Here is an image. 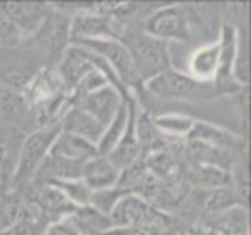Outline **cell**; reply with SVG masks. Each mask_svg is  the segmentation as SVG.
Returning a JSON list of instances; mask_svg holds the SVG:
<instances>
[{
	"mask_svg": "<svg viewBox=\"0 0 251 235\" xmlns=\"http://www.w3.org/2000/svg\"><path fill=\"white\" fill-rule=\"evenodd\" d=\"M59 124L42 125L37 131L25 138L23 145L14 162V174H12V192L16 188L23 187L35 178L37 171L49 155L52 143L59 134Z\"/></svg>",
	"mask_w": 251,
	"mask_h": 235,
	"instance_id": "obj_1",
	"label": "cell"
},
{
	"mask_svg": "<svg viewBox=\"0 0 251 235\" xmlns=\"http://www.w3.org/2000/svg\"><path fill=\"white\" fill-rule=\"evenodd\" d=\"M122 42L129 49L134 70H136L141 86L149 78L155 77V75L171 68L168 44L166 42L152 39L147 33H133V35H129Z\"/></svg>",
	"mask_w": 251,
	"mask_h": 235,
	"instance_id": "obj_2",
	"label": "cell"
},
{
	"mask_svg": "<svg viewBox=\"0 0 251 235\" xmlns=\"http://www.w3.org/2000/svg\"><path fill=\"white\" fill-rule=\"evenodd\" d=\"M112 227H134V225H147L168 230L171 218L168 212L157 209L153 204L143 199L138 193H126L117 200L114 209L108 214Z\"/></svg>",
	"mask_w": 251,
	"mask_h": 235,
	"instance_id": "obj_3",
	"label": "cell"
},
{
	"mask_svg": "<svg viewBox=\"0 0 251 235\" xmlns=\"http://www.w3.org/2000/svg\"><path fill=\"white\" fill-rule=\"evenodd\" d=\"M145 33L161 42H188L192 24L183 5L173 4L157 9L145 20Z\"/></svg>",
	"mask_w": 251,
	"mask_h": 235,
	"instance_id": "obj_4",
	"label": "cell"
},
{
	"mask_svg": "<svg viewBox=\"0 0 251 235\" xmlns=\"http://www.w3.org/2000/svg\"><path fill=\"white\" fill-rule=\"evenodd\" d=\"M77 46L84 47L87 51L94 52L101 59L108 63V67L114 70L121 84L129 91L131 87L138 86L140 78L134 70L133 59H131L129 49L122 42V39H106V40H82V42H74Z\"/></svg>",
	"mask_w": 251,
	"mask_h": 235,
	"instance_id": "obj_5",
	"label": "cell"
},
{
	"mask_svg": "<svg viewBox=\"0 0 251 235\" xmlns=\"http://www.w3.org/2000/svg\"><path fill=\"white\" fill-rule=\"evenodd\" d=\"M206 86L208 84H199L192 77H188L187 73L175 70V68H169V70L162 71V73L155 75V77L149 78L147 82H143V87L150 94L164 99L197 98V96L204 94V87Z\"/></svg>",
	"mask_w": 251,
	"mask_h": 235,
	"instance_id": "obj_6",
	"label": "cell"
},
{
	"mask_svg": "<svg viewBox=\"0 0 251 235\" xmlns=\"http://www.w3.org/2000/svg\"><path fill=\"white\" fill-rule=\"evenodd\" d=\"M70 44L82 42V40H106L121 39L115 18L96 14V12L80 11L70 18Z\"/></svg>",
	"mask_w": 251,
	"mask_h": 235,
	"instance_id": "obj_7",
	"label": "cell"
},
{
	"mask_svg": "<svg viewBox=\"0 0 251 235\" xmlns=\"http://www.w3.org/2000/svg\"><path fill=\"white\" fill-rule=\"evenodd\" d=\"M220 65L216 77L213 80V93L215 94H237L241 89L239 84L234 78V58H235V46H237V28L232 24L222 26L220 35Z\"/></svg>",
	"mask_w": 251,
	"mask_h": 235,
	"instance_id": "obj_8",
	"label": "cell"
},
{
	"mask_svg": "<svg viewBox=\"0 0 251 235\" xmlns=\"http://www.w3.org/2000/svg\"><path fill=\"white\" fill-rule=\"evenodd\" d=\"M0 11L20 28L23 37H35L51 9L42 2H0Z\"/></svg>",
	"mask_w": 251,
	"mask_h": 235,
	"instance_id": "obj_9",
	"label": "cell"
},
{
	"mask_svg": "<svg viewBox=\"0 0 251 235\" xmlns=\"http://www.w3.org/2000/svg\"><path fill=\"white\" fill-rule=\"evenodd\" d=\"M96 68V54L84 47L77 46V44H70V46L61 52L56 71L61 77L63 84L67 86V89L72 93L78 80L87 75L91 70Z\"/></svg>",
	"mask_w": 251,
	"mask_h": 235,
	"instance_id": "obj_10",
	"label": "cell"
},
{
	"mask_svg": "<svg viewBox=\"0 0 251 235\" xmlns=\"http://www.w3.org/2000/svg\"><path fill=\"white\" fill-rule=\"evenodd\" d=\"M124 96L126 94H122L114 86H106L103 89L94 91V93L87 94L84 98L77 99V101H72L70 105H77L86 114H89L93 118H96L103 127H106L112 122V118L115 117V114H117Z\"/></svg>",
	"mask_w": 251,
	"mask_h": 235,
	"instance_id": "obj_11",
	"label": "cell"
},
{
	"mask_svg": "<svg viewBox=\"0 0 251 235\" xmlns=\"http://www.w3.org/2000/svg\"><path fill=\"white\" fill-rule=\"evenodd\" d=\"M138 115H140V108H138V103L134 99V96L131 94L129 120H127V125H126V131L121 140H119V143L115 145V148L106 155L108 161L117 169H121V171L126 167H129L131 164H134V162L141 159V146L136 131Z\"/></svg>",
	"mask_w": 251,
	"mask_h": 235,
	"instance_id": "obj_12",
	"label": "cell"
},
{
	"mask_svg": "<svg viewBox=\"0 0 251 235\" xmlns=\"http://www.w3.org/2000/svg\"><path fill=\"white\" fill-rule=\"evenodd\" d=\"M119 178H121V169L115 167L108 161V157L105 155L93 157L82 165L80 180L86 183V187L91 192H103V190L115 188L119 183Z\"/></svg>",
	"mask_w": 251,
	"mask_h": 235,
	"instance_id": "obj_13",
	"label": "cell"
},
{
	"mask_svg": "<svg viewBox=\"0 0 251 235\" xmlns=\"http://www.w3.org/2000/svg\"><path fill=\"white\" fill-rule=\"evenodd\" d=\"M188 141H197V143H204V145L215 146V148L225 150L228 153L239 152L243 141L237 134L230 133V131L218 127L215 124L204 120H196L192 131L187 136Z\"/></svg>",
	"mask_w": 251,
	"mask_h": 235,
	"instance_id": "obj_14",
	"label": "cell"
},
{
	"mask_svg": "<svg viewBox=\"0 0 251 235\" xmlns=\"http://www.w3.org/2000/svg\"><path fill=\"white\" fill-rule=\"evenodd\" d=\"M59 129L65 131V133L75 134V136H80L84 140L94 143V145H98L105 127L96 118L86 114L82 108H78L77 105H70L67 108V112L63 114V117L59 118Z\"/></svg>",
	"mask_w": 251,
	"mask_h": 235,
	"instance_id": "obj_15",
	"label": "cell"
},
{
	"mask_svg": "<svg viewBox=\"0 0 251 235\" xmlns=\"http://www.w3.org/2000/svg\"><path fill=\"white\" fill-rule=\"evenodd\" d=\"M220 40L199 47L188 58V77L199 84H213L220 65Z\"/></svg>",
	"mask_w": 251,
	"mask_h": 235,
	"instance_id": "obj_16",
	"label": "cell"
},
{
	"mask_svg": "<svg viewBox=\"0 0 251 235\" xmlns=\"http://www.w3.org/2000/svg\"><path fill=\"white\" fill-rule=\"evenodd\" d=\"M31 200L39 206L47 225L70 218L78 209L77 206H74L67 197L63 195L59 190H56L54 187H51V185H40L39 192Z\"/></svg>",
	"mask_w": 251,
	"mask_h": 235,
	"instance_id": "obj_17",
	"label": "cell"
},
{
	"mask_svg": "<svg viewBox=\"0 0 251 235\" xmlns=\"http://www.w3.org/2000/svg\"><path fill=\"white\" fill-rule=\"evenodd\" d=\"M49 153L72 162H80V164L87 162L93 157L100 155L98 148H96L94 143H91V141L84 140L80 136H75V134L65 133V131H59V134L56 136Z\"/></svg>",
	"mask_w": 251,
	"mask_h": 235,
	"instance_id": "obj_18",
	"label": "cell"
},
{
	"mask_svg": "<svg viewBox=\"0 0 251 235\" xmlns=\"http://www.w3.org/2000/svg\"><path fill=\"white\" fill-rule=\"evenodd\" d=\"M70 20L59 11H51L44 21L42 28L37 31V37H42L40 42L49 52H58L63 46L70 42V30H68Z\"/></svg>",
	"mask_w": 251,
	"mask_h": 235,
	"instance_id": "obj_19",
	"label": "cell"
},
{
	"mask_svg": "<svg viewBox=\"0 0 251 235\" xmlns=\"http://www.w3.org/2000/svg\"><path fill=\"white\" fill-rule=\"evenodd\" d=\"M129 110H131V93H127L124 96V99H122L115 117L112 118V122L105 127L101 140H100L98 145H96L100 155L106 157L112 150L115 148V145H117L119 140H121L122 134H124L127 120H129Z\"/></svg>",
	"mask_w": 251,
	"mask_h": 235,
	"instance_id": "obj_20",
	"label": "cell"
},
{
	"mask_svg": "<svg viewBox=\"0 0 251 235\" xmlns=\"http://www.w3.org/2000/svg\"><path fill=\"white\" fill-rule=\"evenodd\" d=\"M188 181L201 190H218V188L230 187L232 178L230 172L224 167H216V165L208 164H194L192 169L188 171Z\"/></svg>",
	"mask_w": 251,
	"mask_h": 235,
	"instance_id": "obj_21",
	"label": "cell"
},
{
	"mask_svg": "<svg viewBox=\"0 0 251 235\" xmlns=\"http://www.w3.org/2000/svg\"><path fill=\"white\" fill-rule=\"evenodd\" d=\"M211 230L216 235H248L250 234V214L244 206H232L227 211L213 216Z\"/></svg>",
	"mask_w": 251,
	"mask_h": 235,
	"instance_id": "obj_22",
	"label": "cell"
},
{
	"mask_svg": "<svg viewBox=\"0 0 251 235\" xmlns=\"http://www.w3.org/2000/svg\"><path fill=\"white\" fill-rule=\"evenodd\" d=\"M152 124L161 134L168 138H187L192 131L196 118L185 114H161L152 118Z\"/></svg>",
	"mask_w": 251,
	"mask_h": 235,
	"instance_id": "obj_23",
	"label": "cell"
},
{
	"mask_svg": "<svg viewBox=\"0 0 251 235\" xmlns=\"http://www.w3.org/2000/svg\"><path fill=\"white\" fill-rule=\"evenodd\" d=\"M187 152L194 161V164L216 165V167H224L228 171V165L232 162V153L215 148V146L204 145V143H197V141H188Z\"/></svg>",
	"mask_w": 251,
	"mask_h": 235,
	"instance_id": "obj_24",
	"label": "cell"
},
{
	"mask_svg": "<svg viewBox=\"0 0 251 235\" xmlns=\"http://www.w3.org/2000/svg\"><path fill=\"white\" fill-rule=\"evenodd\" d=\"M201 192V190H199ZM202 208L206 209V212H209V216H216L220 212L227 211L232 206H239L235 192L230 187L218 188V190H206L202 192Z\"/></svg>",
	"mask_w": 251,
	"mask_h": 235,
	"instance_id": "obj_25",
	"label": "cell"
},
{
	"mask_svg": "<svg viewBox=\"0 0 251 235\" xmlns=\"http://www.w3.org/2000/svg\"><path fill=\"white\" fill-rule=\"evenodd\" d=\"M25 211V200L18 193L7 192L0 195V232L18 223Z\"/></svg>",
	"mask_w": 251,
	"mask_h": 235,
	"instance_id": "obj_26",
	"label": "cell"
},
{
	"mask_svg": "<svg viewBox=\"0 0 251 235\" xmlns=\"http://www.w3.org/2000/svg\"><path fill=\"white\" fill-rule=\"evenodd\" d=\"M44 185H51V187H54L56 190H59V192L67 197L74 206H77V208H86V206H89V202H91L93 192L86 187V183H84L82 180L47 181V183H44Z\"/></svg>",
	"mask_w": 251,
	"mask_h": 235,
	"instance_id": "obj_27",
	"label": "cell"
},
{
	"mask_svg": "<svg viewBox=\"0 0 251 235\" xmlns=\"http://www.w3.org/2000/svg\"><path fill=\"white\" fill-rule=\"evenodd\" d=\"M234 78L241 87H248L250 80V61H248V37L246 30L237 28V46L234 58Z\"/></svg>",
	"mask_w": 251,
	"mask_h": 235,
	"instance_id": "obj_28",
	"label": "cell"
},
{
	"mask_svg": "<svg viewBox=\"0 0 251 235\" xmlns=\"http://www.w3.org/2000/svg\"><path fill=\"white\" fill-rule=\"evenodd\" d=\"M12 174H14V164L9 155V148L5 143L0 141V195L12 192Z\"/></svg>",
	"mask_w": 251,
	"mask_h": 235,
	"instance_id": "obj_29",
	"label": "cell"
},
{
	"mask_svg": "<svg viewBox=\"0 0 251 235\" xmlns=\"http://www.w3.org/2000/svg\"><path fill=\"white\" fill-rule=\"evenodd\" d=\"M23 40V33L4 12L0 11V47H16Z\"/></svg>",
	"mask_w": 251,
	"mask_h": 235,
	"instance_id": "obj_30",
	"label": "cell"
},
{
	"mask_svg": "<svg viewBox=\"0 0 251 235\" xmlns=\"http://www.w3.org/2000/svg\"><path fill=\"white\" fill-rule=\"evenodd\" d=\"M101 235H166V230L147 225H134V227H112Z\"/></svg>",
	"mask_w": 251,
	"mask_h": 235,
	"instance_id": "obj_31",
	"label": "cell"
},
{
	"mask_svg": "<svg viewBox=\"0 0 251 235\" xmlns=\"http://www.w3.org/2000/svg\"><path fill=\"white\" fill-rule=\"evenodd\" d=\"M44 228H46L44 225L21 216V219L18 223H14L11 228H7V230L0 232V235H40Z\"/></svg>",
	"mask_w": 251,
	"mask_h": 235,
	"instance_id": "obj_32",
	"label": "cell"
},
{
	"mask_svg": "<svg viewBox=\"0 0 251 235\" xmlns=\"http://www.w3.org/2000/svg\"><path fill=\"white\" fill-rule=\"evenodd\" d=\"M40 235H80V234L75 228V225L72 223V219L67 218V219H61V221H56V223H49Z\"/></svg>",
	"mask_w": 251,
	"mask_h": 235,
	"instance_id": "obj_33",
	"label": "cell"
},
{
	"mask_svg": "<svg viewBox=\"0 0 251 235\" xmlns=\"http://www.w3.org/2000/svg\"><path fill=\"white\" fill-rule=\"evenodd\" d=\"M178 235H216V232L208 227H202V225H190Z\"/></svg>",
	"mask_w": 251,
	"mask_h": 235,
	"instance_id": "obj_34",
	"label": "cell"
}]
</instances>
